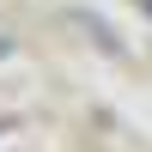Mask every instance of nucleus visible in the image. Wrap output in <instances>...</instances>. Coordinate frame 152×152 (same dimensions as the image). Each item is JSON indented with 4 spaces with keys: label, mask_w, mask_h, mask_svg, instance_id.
<instances>
[{
    "label": "nucleus",
    "mask_w": 152,
    "mask_h": 152,
    "mask_svg": "<svg viewBox=\"0 0 152 152\" xmlns=\"http://www.w3.org/2000/svg\"><path fill=\"white\" fill-rule=\"evenodd\" d=\"M6 128H12V122H0V134H6Z\"/></svg>",
    "instance_id": "obj_1"
}]
</instances>
